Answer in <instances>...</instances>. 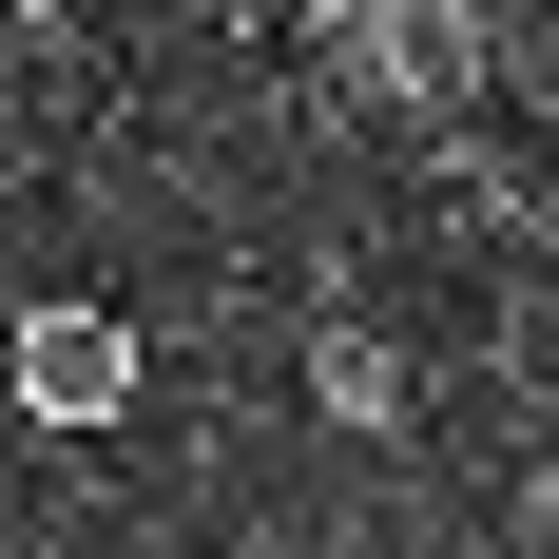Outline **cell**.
Listing matches in <instances>:
<instances>
[{
	"label": "cell",
	"instance_id": "2",
	"mask_svg": "<svg viewBox=\"0 0 559 559\" xmlns=\"http://www.w3.org/2000/svg\"><path fill=\"white\" fill-rule=\"evenodd\" d=\"M309 405H329V425H386V405H405V367H386L367 329H329V347H309Z\"/></svg>",
	"mask_w": 559,
	"mask_h": 559
},
{
	"label": "cell",
	"instance_id": "1",
	"mask_svg": "<svg viewBox=\"0 0 559 559\" xmlns=\"http://www.w3.org/2000/svg\"><path fill=\"white\" fill-rule=\"evenodd\" d=\"M135 386H155V347H135V309H20L0 329V405L39 425V444H97V425H135Z\"/></svg>",
	"mask_w": 559,
	"mask_h": 559
}]
</instances>
